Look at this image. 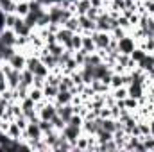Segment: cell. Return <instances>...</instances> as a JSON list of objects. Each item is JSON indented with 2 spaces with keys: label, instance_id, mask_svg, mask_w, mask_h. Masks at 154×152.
Listing matches in <instances>:
<instances>
[{
  "label": "cell",
  "instance_id": "1f68e13d",
  "mask_svg": "<svg viewBox=\"0 0 154 152\" xmlns=\"http://www.w3.org/2000/svg\"><path fill=\"white\" fill-rule=\"evenodd\" d=\"M111 95L115 97V100H124L127 97V86H120V88L111 90Z\"/></svg>",
  "mask_w": 154,
  "mask_h": 152
},
{
  "label": "cell",
  "instance_id": "e575fe53",
  "mask_svg": "<svg viewBox=\"0 0 154 152\" xmlns=\"http://www.w3.org/2000/svg\"><path fill=\"white\" fill-rule=\"evenodd\" d=\"M86 57H88V52H84L82 48L74 52V59L77 61V65H79V66H82V65L86 63Z\"/></svg>",
  "mask_w": 154,
  "mask_h": 152
},
{
  "label": "cell",
  "instance_id": "4fadbf2b",
  "mask_svg": "<svg viewBox=\"0 0 154 152\" xmlns=\"http://www.w3.org/2000/svg\"><path fill=\"white\" fill-rule=\"evenodd\" d=\"M74 113H75V111H74V106H72V104H63V106H57V114H59V116H61L66 123H68V120L74 116Z\"/></svg>",
  "mask_w": 154,
  "mask_h": 152
},
{
  "label": "cell",
  "instance_id": "44dd1931",
  "mask_svg": "<svg viewBox=\"0 0 154 152\" xmlns=\"http://www.w3.org/2000/svg\"><path fill=\"white\" fill-rule=\"evenodd\" d=\"M120 86H125L124 82V74H111V81H109V88L115 90V88H120Z\"/></svg>",
  "mask_w": 154,
  "mask_h": 152
},
{
  "label": "cell",
  "instance_id": "9c48e42d",
  "mask_svg": "<svg viewBox=\"0 0 154 152\" xmlns=\"http://www.w3.org/2000/svg\"><path fill=\"white\" fill-rule=\"evenodd\" d=\"M13 31L16 32V36H31V32H32L34 29H32L31 25H27L23 18H20V16H18V22H16V25H14V29H13Z\"/></svg>",
  "mask_w": 154,
  "mask_h": 152
},
{
  "label": "cell",
  "instance_id": "f546056e",
  "mask_svg": "<svg viewBox=\"0 0 154 152\" xmlns=\"http://www.w3.org/2000/svg\"><path fill=\"white\" fill-rule=\"evenodd\" d=\"M29 97H31L34 102H39V100L45 99V97H43V90H41V88H34V86L29 88Z\"/></svg>",
  "mask_w": 154,
  "mask_h": 152
},
{
  "label": "cell",
  "instance_id": "7c38bea8",
  "mask_svg": "<svg viewBox=\"0 0 154 152\" xmlns=\"http://www.w3.org/2000/svg\"><path fill=\"white\" fill-rule=\"evenodd\" d=\"M72 36H74V32H72V31H68L66 27H61V29L56 32V39H57V43H61L63 47H66V45L70 43Z\"/></svg>",
  "mask_w": 154,
  "mask_h": 152
},
{
  "label": "cell",
  "instance_id": "e0dca14e",
  "mask_svg": "<svg viewBox=\"0 0 154 152\" xmlns=\"http://www.w3.org/2000/svg\"><path fill=\"white\" fill-rule=\"evenodd\" d=\"M81 47H82V34H79V32H74V36L70 39V43L65 47V48H68V50H81Z\"/></svg>",
  "mask_w": 154,
  "mask_h": 152
},
{
  "label": "cell",
  "instance_id": "4316f807",
  "mask_svg": "<svg viewBox=\"0 0 154 152\" xmlns=\"http://www.w3.org/2000/svg\"><path fill=\"white\" fill-rule=\"evenodd\" d=\"M138 47H142L147 54H154V38H145L138 41Z\"/></svg>",
  "mask_w": 154,
  "mask_h": 152
},
{
  "label": "cell",
  "instance_id": "d590c367",
  "mask_svg": "<svg viewBox=\"0 0 154 152\" xmlns=\"http://www.w3.org/2000/svg\"><path fill=\"white\" fill-rule=\"evenodd\" d=\"M102 9H104V7H93V5H91V7L88 9L86 16H88V18H91V20H97V18H99V14L102 13Z\"/></svg>",
  "mask_w": 154,
  "mask_h": 152
},
{
  "label": "cell",
  "instance_id": "8d00e7d4",
  "mask_svg": "<svg viewBox=\"0 0 154 152\" xmlns=\"http://www.w3.org/2000/svg\"><path fill=\"white\" fill-rule=\"evenodd\" d=\"M82 122H84V118H82L81 114H77V113H74V116L68 120L70 125H75V127H81V129H82Z\"/></svg>",
  "mask_w": 154,
  "mask_h": 152
},
{
  "label": "cell",
  "instance_id": "cb8c5ba5",
  "mask_svg": "<svg viewBox=\"0 0 154 152\" xmlns=\"http://www.w3.org/2000/svg\"><path fill=\"white\" fill-rule=\"evenodd\" d=\"M47 48H48V52H50L52 56H56L57 59H59V57H61V54L65 52V47H63L61 43H57V41H56V43H52V45H47Z\"/></svg>",
  "mask_w": 154,
  "mask_h": 152
},
{
  "label": "cell",
  "instance_id": "5b68a950",
  "mask_svg": "<svg viewBox=\"0 0 154 152\" xmlns=\"http://www.w3.org/2000/svg\"><path fill=\"white\" fill-rule=\"evenodd\" d=\"M13 68H16V70H25V66H27V54L25 52H22V50H16L13 56H11V59L7 61Z\"/></svg>",
  "mask_w": 154,
  "mask_h": 152
},
{
  "label": "cell",
  "instance_id": "74e56055",
  "mask_svg": "<svg viewBox=\"0 0 154 152\" xmlns=\"http://www.w3.org/2000/svg\"><path fill=\"white\" fill-rule=\"evenodd\" d=\"M142 4H143V7H145V13L147 14H154V2L152 0H142Z\"/></svg>",
  "mask_w": 154,
  "mask_h": 152
},
{
  "label": "cell",
  "instance_id": "d6a6232c",
  "mask_svg": "<svg viewBox=\"0 0 154 152\" xmlns=\"http://www.w3.org/2000/svg\"><path fill=\"white\" fill-rule=\"evenodd\" d=\"M109 34H111V38H113V39H116V41H118L120 38H124V36H125V34H129V32H127L124 27L116 25V27H113V29H111V32H109Z\"/></svg>",
  "mask_w": 154,
  "mask_h": 152
},
{
  "label": "cell",
  "instance_id": "f35d334b",
  "mask_svg": "<svg viewBox=\"0 0 154 152\" xmlns=\"http://www.w3.org/2000/svg\"><path fill=\"white\" fill-rule=\"evenodd\" d=\"M7 104H9V102L0 95V118H4V114H5V111H7Z\"/></svg>",
  "mask_w": 154,
  "mask_h": 152
},
{
  "label": "cell",
  "instance_id": "ab89813d",
  "mask_svg": "<svg viewBox=\"0 0 154 152\" xmlns=\"http://www.w3.org/2000/svg\"><path fill=\"white\" fill-rule=\"evenodd\" d=\"M0 132H2V118H0Z\"/></svg>",
  "mask_w": 154,
  "mask_h": 152
},
{
  "label": "cell",
  "instance_id": "277c9868",
  "mask_svg": "<svg viewBox=\"0 0 154 152\" xmlns=\"http://www.w3.org/2000/svg\"><path fill=\"white\" fill-rule=\"evenodd\" d=\"M147 86L143 84V82H136V81H133L129 86H127V97H133V99H136V100H140L142 97H145L147 95Z\"/></svg>",
  "mask_w": 154,
  "mask_h": 152
},
{
  "label": "cell",
  "instance_id": "8992f818",
  "mask_svg": "<svg viewBox=\"0 0 154 152\" xmlns=\"http://www.w3.org/2000/svg\"><path fill=\"white\" fill-rule=\"evenodd\" d=\"M38 114H39V118H43V120H52V118L57 114V106H56L52 100H47V102L43 104V108L38 109Z\"/></svg>",
  "mask_w": 154,
  "mask_h": 152
},
{
  "label": "cell",
  "instance_id": "7402d4cb",
  "mask_svg": "<svg viewBox=\"0 0 154 152\" xmlns=\"http://www.w3.org/2000/svg\"><path fill=\"white\" fill-rule=\"evenodd\" d=\"M74 4H75V7H77V14H86L88 9L91 7L90 0H74Z\"/></svg>",
  "mask_w": 154,
  "mask_h": 152
},
{
  "label": "cell",
  "instance_id": "d4e9b609",
  "mask_svg": "<svg viewBox=\"0 0 154 152\" xmlns=\"http://www.w3.org/2000/svg\"><path fill=\"white\" fill-rule=\"evenodd\" d=\"M129 56H131V59H133V61H134V63L138 65V63H140V61H142V59H143V57L147 56V52H145V50H143L142 47H138V45H136V48H134V50H133V52H131Z\"/></svg>",
  "mask_w": 154,
  "mask_h": 152
},
{
  "label": "cell",
  "instance_id": "52a82bcc",
  "mask_svg": "<svg viewBox=\"0 0 154 152\" xmlns=\"http://www.w3.org/2000/svg\"><path fill=\"white\" fill-rule=\"evenodd\" d=\"M0 45L2 47H14L16 45V32L13 29H2L0 31Z\"/></svg>",
  "mask_w": 154,
  "mask_h": 152
},
{
  "label": "cell",
  "instance_id": "2e32d148",
  "mask_svg": "<svg viewBox=\"0 0 154 152\" xmlns=\"http://www.w3.org/2000/svg\"><path fill=\"white\" fill-rule=\"evenodd\" d=\"M90 86H91V90H93L95 93H109V91H111L109 84H106V82H102V81H99V79H93Z\"/></svg>",
  "mask_w": 154,
  "mask_h": 152
},
{
  "label": "cell",
  "instance_id": "484cf974",
  "mask_svg": "<svg viewBox=\"0 0 154 152\" xmlns=\"http://www.w3.org/2000/svg\"><path fill=\"white\" fill-rule=\"evenodd\" d=\"M32 82H34V74L31 72V70H22V81H20V84H25V86H32Z\"/></svg>",
  "mask_w": 154,
  "mask_h": 152
},
{
  "label": "cell",
  "instance_id": "f1b7e54d",
  "mask_svg": "<svg viewBox=\"0 0 154 152\" xmlns=\"http://www.w3.org/2000/svg\"><path fill=\"white\" fill-rule=\"evenodd\" d=\"M116 149L115 140H109V141H104V143H99V152H115Z\"/></svg>",
  "mask_w": 154,
  "mask_h": 152
},
{
  "label": "cell",
  "instance_id": "603a6c76",
  "mask_svg": "<svg viewBox=\"0 0 154 152\" xmlns=\"http://www.w3.org/2000/svg\"><path fill=\"white\" fill-rule=\"evenodd\" d=\"M74 150H88V136L81 134L74 141Z\"/></svg>",
  "mask_w": 154,
  "mask_h": 152
},
{
  "label": "cell",
  "instance_id": "ba28073f",
  "mask_svg": "<svg viewBox=\"0 0 154 152\" xmlns=\"http://www.w3.org/2000/svg\"><path fill=\"white\" fill-rule=\"evenodd\" d=\"M61 134H63V136H65V138H66L70 143H74L77 138L82 134V129H81V127H75V125H70V123H66V125H65V129L61 131Z\"/></svg>",
  "mask_w": 154,
  "mask_h": 152
},
{
  "label": "cell",
  "instance_id": "6da1fadb",
  "mask_svg": "<svg viewBox=\"0 0 154 152\" xmlns=\"http://www.w3.org/2000/svg\"><path fill=\"white\" fill-rule=\"evenodd\" d=\"M38 122H29V123H27V129H25L23 134H22L23 140H27V141H38V140H43V131L39 129Z\"/></svg>",
  "mask_w": 154,
  "mask_h": 152
},
{
  "label": "cell",
  "instance_id": "60d3db41",
  "mask_svg": "<svg viewBox=\"0 0 154 152\" xmlns=\"http://www.w3.org/2000/svg\"><path fill=\"white\" fill-rule=\"evenodd\" d=\"M152 2H154V0H152Z\"/></svg>",
  "mask_w": 154,
  "mask_h": 152
},
{
  "label": "cell",
  "instance_id": "83f0119b",
  "mask_svg": "<svg viewBox=\"0 0 154 152\" xmlns=\"http://www.w3.org/2000/svg\"><path fill=\"white\" fill-rule=\"evenodd\" d=\"M75 84H74V81H72V77L66 75V74H63V77H61V82H59V90H72Z\"/></svg>",
  "mask_w": 154,
  "mask_h": 152
},
{
  "label": "cell",
  "instance_id": "836d02e7",
  "mask_svg": "<svg viewBox=\"0 0 154 152\" xmlns=\"http://www.w3.org/2000/svg\"><path fill=\"white\" fill-rule=\"evenodd\" d=\"M16 22H18V14H16V13L5 14V29H14Z\"/></svg>",
  "mask_w": 154,
  "mask_h": 152
},
{
  "label": "cell",
  "instance_id": "8fae6325",
  "mask_svg": "<svg viewBox=\"0 0 154 152\" xmlns=\"http://www.w3.org/2000/svg\"><path fill=\"white\" fill-rule=\"evenodd\" d=\"M5 134L11 138V140H23L22 138V134H23V131L20 129V125L14 122V120H11L9 122V127H7V131H5Z\"/></svg>",
  "mask_w": 154,
  "mask_h": 152
},
{
  "label": "cell",
  "instance_id": "5bb4252c",
  "mask_svg": "<svg viewBox=\"0 0 154 152\" xmlns=\"http://www.w3.org/2000/svg\"><path fill=\"white\" fill-rule=\"evenodd\" d=\"M57 93H59V88H57V86L45 82V86H43V97H45L47 100H52V102H54L56 97H57Z\"/></svg>",
  "mask_w": 154,
  "mask_h": 152
},
{
  "label": "cell",
  "instance_id": "9a60e30c",
  "mask_svg": "<svg viewBox=\"0 0 154 152\" xmlns=\"http://www.w3.org/2000/svg\"><path fill=\"white\" fill-rule=\"evenodd\" d=\"M14 13H16L20 18H25V16L31 13V9H29V0H16Z\"/></svg>",
  "mask_w": 154,
  "mask_h": 152
},
{
  "label": "cell",
  "instance_id": "d6986e66",
  "mask_svg": "<svg viewBox=\"0 0 154 152\" xmlns=\"http://www.w3.org/2000/svg\"><path fill=\"white\" fill-rule=\"evenodd\" d=\"M84 52H88V54H91V52H95L97 50V47H95V41L91 38V34L90 36H82V47H81Z\"/></svg>",
  "mask_w": 154,
  "mask_h": 152
},
{
  "label": "cell",
  "instance_id": "4dcf8cb0",
  "mask_svg": "<svg viewBox=\"0 0 154 152\" xmlns=\"http://www.w3.org/2000/svg\"><path fill=\"white\" fill-rule=\"evenodd\" d=\"M20 106H22V111H23V113H25V111H29V109H36V102H34L31 97L22 99V100H20Z\"/></svg>",
  "mask_w": 154,
  "mask_h": 152
},
{
  "label": "cell",
  "instance_id": "30bf717a",
  "mask_svg": "<svg viewBox=\"0 0 154 152\" xmlns=\"http://www.w3.org/2000/svg\"><path fill=\"white\" fill-rule=\"evenodd\" d=\"M72 99H74V93L70 90H59L54 104L56 106H63V104H72Z\"/></svg>",
  "mask_w": 154,
  "mask_h": 152
},
{
  "label": "cell",
  "instance_id": "ffe728a7",
  "mask_svg": "<svg viewBox=\"0 0 154 152\" xmlns=\"http://www.w3.org/2000/svg\"><path fill=\"white\" fill-rule=\"evenodd\" d=\"M138 108H140V102H138L136 99H133V97H125V99H124V109L136 113Z\"/></svg>",
  "mask_w": 154,
  "mask_h": 152
},
{
  "label": "cell",
  "instance_id": "3957f363",
  "mask_svg": "<svg viewBox=\"0 0 154 152\" xmlns=\"http://www.w3.org/2000/svg\"><path fill=\"white\" fill-rule=\"evenodd\" d=\"M91 38L95 41L97 50H99V48H100V50H106L108 45H109V41H111V34H109V32H104V31H93V32H91Z\"/></svg>",
  "mask_w": 154,
  "mask_h": 152
},
{
  "label": "cell",
  "instance_id": "7a4b0ae2",
  "mask_svg": "<svg viewBox=\"0 0 154 152\" xmlns=\"http://www.w3.org/2000/svg\"><path fill=\"white\" fill-rule=\"evenodd\" d=\"M136 45H138V41L133 38L131 34H125L124 38L118 39V54H131L134 48H136Z\"/></svg>",
  "mask_w": 154,
  "mask_h": 152
},
{
  "label": "cell",
  "instance_id": "ac0fdd59",
  "mask_svg": "<svg viewBox=\"0 0 154 152\" xmlns=\"http://www.w3.org/2000/svg\"><path fill=\"white\" fill-rule=\"evenodd\" d=\"M63 27H66V29H68V31H72V32H79V34H81V25H79V18H77V14L70 16Z\"/></svg>",
  "mask_w": 154,
  "mask_h": 152
}]
</instances>
